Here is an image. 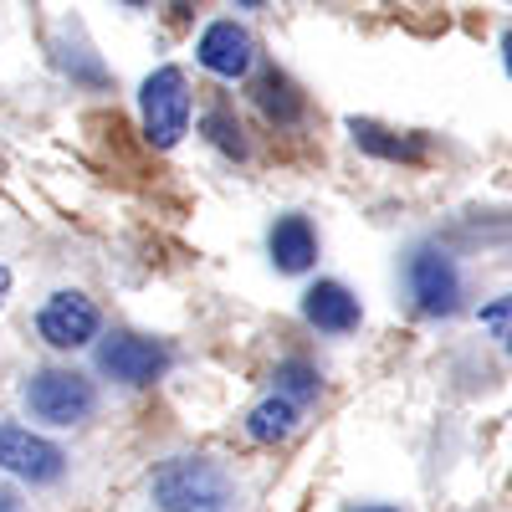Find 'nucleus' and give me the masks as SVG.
<instances>
[{"instance_id": "obj_2", "label": "nucleus", "mask_w": 512, "mask_h": 512, "mask_svg": "<svg viewBox=\"0 0 512 512\" xmlns=\"http://www.w3.org/2000/svg\"><path fill=\"white\" fill-rule=\"evenodd\" d=\"M21 405L31 410V420L67 431V425H88V420L98 415V384L82 374V369L47 364V369H31V374H26Z\"/></svg>"}, {"instance_id": "obj_8", "label": "nucleus", "mask_w": 512, "mask_h": 512, "mask_svg": "<svg viewBox=\"0 0 512 512\" xmlns=\"http://www.w3.org/2000/svg\"><path fill=\"white\" fill-rule=\"evenodd\" d=\"M195 57H200L205 72L236 82V77H246L256 67V36L241 21H210L195 41Z\"/></svg>"}, {"instance_id": "obj_19", "label": "nucleus", "mask_w": 512, "mask_h": 512, "mask_svg": "<svg viewBox=\"0 0 512 512\" xmlns=\"http://www.w3.org/2000/svg\"><path fill=\"white\" fill-rule=\"evenodd\" d=\"M6 292H11V267L0 262V303H6Z\"/></svg>"}, {"instance_id": "obj_7", "label": "nucleus", "mask_w": 512, "mask_h": 512, "mask_svg": "<svg viewBox=\"0 0 512 512\" xmlns=\"http://www.w3.org/2000/svg\"><path fill=\"white\" fill-rule=\"evenodd\" d=\"M98 328H103L98 303H93L88 292H77V287L52 292L47 303H41V313H36L41 344H52V349H62V354H72V349H82V344H93Z\"/></svg>"}, {"instance_id": "obj_18", "label": "nucleus", "mask_w": 512, "mask_h": 512, "mask_svg": "<svg viewBox=\"0 0 512 512\" xmlns=\"http://www.w3.org/2000/svg\"><path fill=\"white\" fill-rule=\"evenodd\" d=\"M502 67H507V77H512V31H502Z\"/></svg>"}, {"instance_id": "obj_4", "label": "nucleus", "mask_w": 512, "mask_h": 512, "mask_svg": "<svg viewBox=\"0 0 512 512\" xmlns=\"http://www.w3.org/2000/svg\"><path fill=\"white\" fill-rule=\"evenodd\" d=\"M169 369V344L134 328H113L103 344H98V374L123 384V390H149L154 379H164Z\"/></svg>"}, {"instance_id": "obj_16", "label": "nucleus", "mask_w": 512, "mask_h": 512, "mask_svg": "<svg viewBox=\"0 0 512 512\" xmlns=\"http://www.w3.org/2000/svg\"><path fill=\"white\" fill-rule=\"evenodd\" d=\"M482 328L497 338V344L512 354V292H502V297H492V303L482 308Z\"/></svg>"}, {"instance_id": "obj_20", "label": "nucleus", "mask_w": 512, "mask_h": 512, "mask_svg": "<svg viewBox=\"0 0 512 512\" xmlns=\"http://www.w3.org/2000/svg\"><path fill=\"white\" fill-rule=\"evenodd\" d=\"M236 6H241V11H256V6H267V0H236Z\"/></svg>"}, {"instance_id": "obj_22", "label": "nucleus", "mask_w": 512, "mask_h": 512, "mask_svg": "<svg viewBox=\"0 0 512 512\" xmlns=\"http://www.w3.org/2000/svg\"><path fill=\"white\" fill-rule=\"evenodd\" d=\"M354 512H400V507H354Z\"/></svg>"}, {"instance_id": "obj_1", "label": "nucleus", "mask_w": 512, "mask_h": 512, "mask_svg": "<svg viewBox=\"0 0 512 512\" xmlns=\"http://www.w3.org/2000/svg\"><path fill=\"white\" fill-rule=\"evenodd\" d=\"M149 497L159 512H236L241 487L221 461L210 456H169L154 466Z\"/></svg>"}, {"instance_id": "obj_15", "label": "nucleus", "mask_w": 512, "mask_h": 512, "mask_svg": "<svg viewBox=\"0 0 512 512\" xmlns=\"http://www.w3.org/2000/svg\"><path fill=\"white\" fill-rule=\"evenodd\" d=\"M200 134L216 144L226 159H246V134H241V123H236L231 108H210V113L200 118Z\"/></svg>"}, {"instance_id": "obj_3", "label": "nucleus", "mask_w": 512, "mask_h": 512, "mask_svg": "<svg viewBox=\"0 0 512 512\" xmlns=\"http://www.w3.org/2000/svg\"><path fill=\"white\" fill-rule=\"evenodd\" d=\"M139 113H144V139L154 149H175L190 128V82L180 67H159L139 88Z\"/></svg>"}, {"instance_id": "obj_17", "label": "nucleus", "mask_w": 512, "mask_h": 512, "mask_svg": "<svg viewBox=\"0 0 512 512\" xmlns=\"http://www.w3.org/2000/svg\"><path fill=\"white\" fill-rule=\"evenodd\" d=\"M0 512H26L21 492H16V487H6V482H0Z\"/></svg>"}, {"instance_id": "obj_10", "label": "nucleus", "mask_w": 512, "mask_h": 512, "mask_svg": "<svg viewBox=\"0 0 512 512\" xmlns=\"http://www.w3.org/2000/svg\"><path fill=\"white\" fill-rule=\"evenodd\" d=\"M267 256H272V267L297 277V272H308L318 262V231L308 216H277L272 231H267Z\"/></svg>"}, {"instance_id": "obj_13", "label": "nucleus", "mask_w": 512, "mask_h": 512, "mask_svg": "<svg viewBox=\"0 0 512 512\" xmlns=\"http://www.w3.org/2000/svg\"><path fill=\"white\" fill-rule=\"evenodd\" d=\"M297 420H303V405H292L287 395L272 390L262 405L246 410V436L262 441V446H277V441H287V436L297 431Z\"/></svg>"}, {"instance_id": "obj_6", "label": "nucleus", "mask_w": 512, "mask_h": 512, "mask_svg": "<svg viewBox=\"0 0 512 512\" xmlns=\"http://www.w3.org/2000/svg\"><path fill=\"white\" fill-rule=\"evenodd\" d=\"M0 472H11L31 487H52L67 477V451L16 420H0Z\"/></svg>"}, {"instance_id": "obj_11", "label": "nucleus", "mask_w": 512, "mask_h": 512, "mask_svg": "<svg viewBox=\"0 0 512 512\" xmlns=\"http://www.w3.org/2000/svg\"><path fill=\"white\" fill-rule=\"evenodd\" d=\"M349 134L364 154H374L384 164H425V154H431V144L420 134H395V128H384L374 118H349Z\"/></svg>"}, {"instance_id": "obj_9", "label": "nucleus", "mask_w": 512, "mask_h": 512, "mask_svg": "<svg viewBox=\"0 0 512 512\" xmlns=\"http://www.w3.org/2000/svg\"><path fill=\"white\" fill-rule=\"evenodd\" d=\"M303 318H308L318 333H328V338H344V333H354V328L364 323V308H359V297H354L344 282L323 277V282H313V287L303 292Z\"/></svg>"}, {"instance_id": "obj_21", "label": "nucleus", "mask_w": 512, "mask_h": 512, "mask_svg": "<svg viewBox=\"0 0 512 512\" xmlns=\"http://www.w3.org/2000/svg\"><path fill=\"white\" fill-rule=\"evenodd\" d=\"M123 6H134V11H144V6H154V0H123Z\"/></svg>"}, {"instance_id": "obj_14", "label": "nucleus", "mask_w": 512, "mask_h": 512, "mask_svg": "<svg viewBox=\"0 0 512 512\" xmlns=\"http://www.w3.org/2000/svg\"><path fill=\"white\" fill-rule=\"evenodd\" d=\"M272 390L287 395L292 405H313L318 390H323V379H318V369H313L308 359H282V364L272 369Z\"/></svg>"}, {"instance_id": "obj_12", "label": "nucleus", "mask_w": 512, "mask_h": 512, "mask_svg": "<svg viewBox=\"0 0 512 512\" xmlns=\"http://www.w3.org/2000/svg\"><path fill=\"white\" fill-rule=\"evenodd\" d=\"M251 98H256V108H262L272 123H282V128L297 123V118H303V108H308V98L297 93V82L287 72H277V67H267L262 77L251 82Z\"/></svg>"}, {"instance_id": "obj_5", "label": "nucleus", "mask_w": 512, "mask_h": 512, "mask_svg": "<svg viewBox=\"0 0 512 512\" xmlns=\"http://www.w3.org/2000/svg\"><path fill=\"white\" fill-rule=\"evenodd\" d=\"M405 287H410L415 313L425 318H451L461 308V267L441 246H415L405 256Z\"/></svg>"}]
</instances>
